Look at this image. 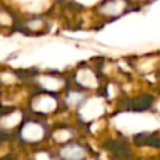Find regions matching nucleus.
Here are the masks:
<instances>
[{
	"label": "nucleus",
	"instance_id": "obj_7",
	"mask_svg": "<svg viewBox=\"0 0 160 160\" xmlns=\"http://www.w3.org/2000/svg\"><path fill=\"white\" fill-rule=\"evenodd\" d=\"M126 12V4L122 0H109L106 3H102L98 9V14L105 20H112Z\"/></svg>",
	"mask_w": 160,
	"mask_h": 160
},
{
	"label": "nucleus",
	"instance_id": "obj_8",
	"mask_svg": "<svg viewBox=\"0 0 160 160\" xmlns=\"http://www.w3.org/2000/svg\"><path fill=\"white\" fill-rule=\"evenodd\" d=\"M48 21L44 20L41 16H31L28 17L26 21L21 23L23 26V31L28 34H33V36H42L44 33L48 31Z\"/></svg>",
	"mask_w": 160,
	"mask_h": 160
},
{
	"label": "nucleus",
	"instance_id": "obj_3",
	"mask_svg": "<svg viewBox=\"0 0 160 160\" xmlns=\"http://www.w3.org/2000/svg\"><path fill=\"white\" fill-rule=\"evenodd\" d=\"M70 84L88 94H101L105 87L103 75L95 67L82 64L70 74Z\"/></svg>",
	"mask_w": 160,
	"mask_h": 160
},
{
	"label": "nucleus",
	"instance_id": "obj_1",
	"mask_svg": "<svg viewBox=\"0 0 160 160\" xmlns=\"http://www.w3.org/2000/svg\"><path fill=\"white\" fill-rule=\"evenodd\" d=\"M50 132H51V125L47 119H41L27 113L26 119L16 132V140L20 143V146L31 150L34 148L47 145L50 140Z\"/></svg>",
	"mask_w": 160,
	"mask_h": 160
},
{
	"label": "nucleus",
	"instance_id": "obj_4",
	"mask_svg": "<svg viewBox=\"0 0 160 160\" xmlns=\"http://www.w3.org/2000/svg\"><path fill=\"white\" fill-rule=\"evenodd\" d=\"M33 91L47 92L52 95H61L67 88L70 87V77L61 72H36L27 79Z\"/></svg>",
	"mask_w": 160,
	"mask_h": 160
},
{
	"label": "nucleus",
	"instance_id": "obj_2",
	"mask_svg": "<svg viewBox=\"0 0 160 160\" xmlns=\"http://www.w3.org/2000/svg\"><path fill=\"white\" fill-rule=\"evenodd\" d=\"M26 112L28 115L41 119L57 116L62 112L60 95H52L40 91H31L30 97L26 101Z\"/></svg>",
	"mask_w": 160,
	"mask_h": 160
},
{
	"label": "nucleus",
	"instance_id": "obj_5",
	"mask_svg": "<svg viewBox=\"0 0 160 160\" xmlns=\"http://www.w3.org/2000/svg\"><path fill=\"white\" fill-rule=\"evenodd\" d=\"M55 154L58 160H91L92 159V149L81 138L67 142L64 145L57 146Z\"/></svg>",
	"mask_w": 160,
	"mask_h": 160
},
{
	"label": "nucleus",
	"instance_id": "obj_6",
	"mask_svg": "<svg viewBox=\"0 0 160 160\" xmlns=\"http://www.w3.org/2000/svg\"><path fill=\"white\" fill-rule=\"evenodd\" d=\"M26 116H27L26 109H21L18 106H10L9 109L0 112V133L2 135L16 133Z\"/></svg>",
	"mask_w": 160,
	"mask_h": 160
},
{
	"label": "nucleus",
	"instance_id": "obj_9",
	"mask_svg": "<svg viewBox=\"0 0 160 160\" xmlns=\"http://www.w3.org/2000/svg\"><path fill=\"white\" fill-rule=\"evenodd\" d=\"M27 160H58L55 154V149L50 143L38 146L30 150Z\"/></svg>",
	"mask_w": 160,
	"mask_h": 160
}]
</instances>
